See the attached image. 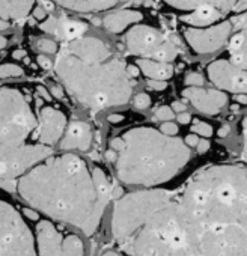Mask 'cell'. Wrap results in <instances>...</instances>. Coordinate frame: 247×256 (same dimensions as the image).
<instances>
[{"label": "cell", "mask_w": 247, "mask_h": 256, "mask_svg": "<svg viewBox=\"0 0 247 256\" xmlns=\"http://www.w3.org/2000/svg\"><path fill=\"white\" fill-rule=\"evenodd\" d=\"M222 17H223L222 11H218L216 6L204 5V6H199V8L193 10V11H188V14L181 16L180 20L190 24V26L204 28V26L216 24Z\"/></svg>", "instance_id": "d6986e66"}, {"label": "cell", "mask_w": 247, "mask_h": 256, "mask_svg": "<svg viewBox=\"0 0 247 256\" xmlns=\"http://www.w3.org/2000/svg\"><path fill=\"white\" fill-rule=\"evenodd\" d=\"M116 156L118 178L132 186L156 187L172 180L190 160V146L150 126L128 130Z\"/></svg>", "instance_id": "5b68a950"}, {"label": "cell", "mask_w": 247, "mask_h": 256, "mask_svg": "<svg viewBox=\"0 0 247 256\" xmlns=\"http://www.w3.org/2000/svg\"><path fill=\"white\" fill-rule=\"evenodd\" d=\"M127 71H128L130 77H138V76L142 72L138 64H136V65H128V66H127Z\"/></svg>", "instance_id": "f35d334b"}, {"label": "cell", "mask_w": 247, "mask_h": 256, "mask_svg": "<svg viewBox=\"0 0 247 256\" xmlns=\"http://www.w3.org/2000/svg\"><path fill=\"white\" fill-rule=\"evenodd\" d=\"M24 71L22 66L16 65V64H4L2 68H0V76L2 78H8V77H20L23 76Z\"/></svg>", "instance_id": "603a6c76"}, {"label": "cell", "mask_w": 247, "mask_h": 256, "mask_svg": "<svg viewBox=\"0 0 247 256\" xmlns=\"http://www.w3.org/2000/svg\"><path fill=\"white\" fill-rule=\"evenodd\" d=\"M2 188L6 192L18 190V180H2Z\"/></svg>", "instance_id": "f546056e"}, {"label": "cell", "mask_w": 247, "mask_h": 256, "mask_svg": "<svg viewBox=\"0 0 247 256\" xmlns=\"http://www.w3.org/2000/svg\"><path fill=\"white\" fill-rule=\"evenodd\" d=\"M35 0H0L2 22H20L34 10Z\"/></svg>", "instance_id": "ffe728a7"}, {"label": "cell", "mask_w": 247, "mask_h": 256, "mask_svg": "<svg viewBox=\"0 0 247 256\" xmlns=\"http://www.w3.org/2000/svg\"><path fill=\"white\" fill-rule=\"evenodd\" d=\"M178 200L194 241L206 234L247 232V168L202 169L178 193Z\"/></svg>", "instance_id": "277c9868"}, {"label": "cell", "mask_w": 247, "mask_h": 256, "mask_svg": "<svg viewBox=\"0 0 247 256\" xmlns=\"http://www.w3.org/2000/svg\"><path fill=\"white\" fill-rule=\"evenodd\" d=\"M242 130H244V150L247 151V118H246V120H244Z\"/></svg>", "instance_id": "7dc6e473"}, {"label": "cell", "mask_w": 247, "mask_h": 256, "mask_svg": "<svg viewBox=\"0 0 247 256\" xmlns=\"http://www.w3.org/2000/svg\"><path fill=\"white\" fill-rule=\"evenodd\" d=\"M20 196L48 217L90 236L108 202L98 194L88 164L74 154L48 157L18 180Z\"/></svg>", "instance_id": "7a4b0ae2"}, {"label": "cell", "mask_w": 247, "mask_h": 256, "mask_svg": "<svg viewBox=\"0 0 247 256\" xmlns=\"http://www.w3.org/2000/svg\"><path fill=\"white\" fill-rule=\"evenodd\" d=\"M5 47H6V40L5 36H2V50H5Z\"/></svg>", "instance_id": "681fc988"}, {"label": "cell", "mask_w": 247, "mask_h": 256, "mask_svg": "<svg viewBox=\"0 0 247 256\" xmlns=\"http://www.w3.org/2000/svg\"><path fill=\"white\" fill-rule=\"evenodd\" d=\"M192 133L198 134V136H202V138H211L214 134V130L212 126L206 122H200V120H196L194 125H192Z\"/></svg>", "instance_id": "cb8c5ba5"}, {"label": "cell", "mask_w": 247, "mask_h": 256, "mask_svg": "<svg viewBox=\"0 0 247 256\" xmlns=\"http://www.w3.org/2000/svg\"><path fill=\"white\" fill-rule=\"evenodd\" d=\"M164 2L170 5L172 8H176L181 11H193L199 6L211 5V6H216L218 11H222L223 16H226L228 12L234 11V6L236 5L238 0H164Z\"/></svg>", "instance_id": "44dd1931"}, {"label": "cell", "mask_w": 247, "mask_h": 256, "mask_svg": "<svg viewBox=\"0 0 247 256\" xmlns=\"http://www.w3.org/2000/svg\"><path fill=\"white\" fill-rule=\"evenodd\" d=\"M53 2L76 12H98L110 10L119 4L136 2V0H53Z\"/></svg>", "instance_id": "e0dca14e"}, {"label": "cell", "mask_w": 247, "mask_h": 256, "mask_svg": "<svg viewBox=\"0 0 247 256\" xmlns=\"http://www.w3.org/2000/svg\"><path fill=\"white\" fill-rule=\"evenodd\" d=\"M196 148H198V152H199V154H205V152L210 150V142L206 140V138H205V139H200Z\"/></svg>", "instance_id": "e575fe53"}, {"label": "cell", "mask_w": 247, "mask_h": 256, "mask_svg": "<svg viewBox=\"0 0 247 256\" xmlns=\"http://www.w3.org/2000/svg\"><path fill=\"white\" fill-rule=\"evenodd\" d=\"M120 120H124V116L122 114H110L108 116V122H112V124H118Z\"/></svg>", "instance_id": "f6af8a7d"}, {"label": "cell", "mask_w": 247, "mask_h": 256, "mask_svg": "<svg viewBox=\"0 0 247 256\" xmlns=\"http://www.w3.org/2000/svg\"><path fill=\"white\" fill-rule=\"evenodd\" d=\"M126 44L132 54L162 62H172L180 54L178 46L162 30L139 23L126 35Z\"/></svg>", "instance_id": "ba28073f"}, {"label": "cell", "mask_w": 247, "mask_h": 256, "mask_svg": "<svg viewBox=\"0 0 247 256\" xmlns=\"http://www.w3.org/2000/svg\"><path fill=\"white\" fill-rule=\"evenodd\" d=\"M228 133H229V126H228V125H223V126L220 128V130L217 132V136H218V138H226Z\"/></svg>", "instance_id": "ee69618b"}, {"label": "cell", "mask_w": 247, "mask_h": 256, "mask_svg": "<svg viewBox=\"0 0 247 256\" xmlns=\"http://www.w3.org/2000/svg\"><path fill=\"white\" fill-rule=\"evenodd\" d=\"M199 140H200V139L198 138V134H194V133H193V134H188V136L186 138V140H184V142H186L190 148H196V146H198V144H199Z\"/></svg>", "instance_id": "1f68e13d"}, {"label": "cell", "mask_w": 247, "mask_h": 256, "mask_svg": "<svg viewBox=\"0 0 247 256\" xmlns=\"http://www.w3.org/2000/svg\"><path fill=\"white\" fill-rule=\"evenodd\" d=\"M144 20V14L134 10H122L106 16L102 24L112 34H120L132 24H138Z\"/></svg>", "instance_id": "ac0fdd59"}, {"label": "cell", "mask_w": 247, "mask_h": 256, "mask_svg": "<svg viewBox=\"0 0 247 256\" xmlns=\"http://www.w3.org/2000/svg\"><path fill=\"white\" fill-rule=\"evenodd\" d=\"M92 128L88 122L72 120L60 140V150H78L88 151L92 145Z\"/></svg>", "instance_id": "2e32d148"}, {"label": "cell", "mask_w": 247, "mask_h": 256, "mask_svg": "<svg viewBox=\"0 0 247 256\" xmlns=\"http://www.w3.org/2000/svg\"><path fill=\"white\" fill-rule=\"evenodd\" d=\"M180 192L148 188L116 199L112 234L127 256H200Z\"/></svg>", "instance_id": "6da1fadb"}, {"label": "cell", "mask_w": 247, "mask_h": 256, "mask_svg": "<svg viewBox=\"0 0 247 256\" xmlns=\"http://www.w3.org/2000/svg\"><path fill=\"white\" fill-rule=\"evenodd\" d=\"M160 132H163L168 136H175L178 133V125L174 122H164L160 128Z\"/></svg>", "instance_id": "f1b7e54d"}, {"label": "cell", "mask_w": 247, "mask_h": 256, "mask_svg": "<svg viewBox=\"0 0 247 256\" xmlns=\"http://www.w3.org/2000/svg\"><path fill=\"white\" fill-rule=\"evenodd\" d=\"M36 47L40 52L42 53H56L58 52V42L53 41V40H48V38H42L36 42Z\"/></svg>", "instance_id": "d4e9b609"}, {"label": "cell", "mask_w": 247, "mask_h": 256, "mask_svg": "<svg viewBox=\"0 0 247 256\" xmlns=\"http://www.w3.org/2000/svg\"><path fill=\"white\" fill-rule=\"evenodd\" d=\"M41 29L53 36L62 38L64 41H71V40L83 36V34L88 30V26L82 22L70 20L66 17H62V18L48 17L41 23Z\"/></svg>", "instance_id": "5bb4252c"}, {"label": "cell", "mask_w": 247, "mask_h": 256, "mask_svg": "<svg viewBox=\"0 0 247 256\" xmlns=\"http://www.w3.org/2000/svg\"><path fill=\"white\" fill-rule=\"evenodd\" d=\"M247 11V0H238L236 5L234 6V12H244Z\"/></svg>", "instance_id": "8d00e7d4"}, {"label": "cell", "mask_w": 247, "mask_h": 256, "mask_svg": "<svg viewBox=\"0 0 247 256\" xmlns=\"http://www.w3.org/2000/svg\"><path fill=\"white\" fill-rule=\"evenodd\" d=\"M101 256H124V254H120V253H118V252H114V250H107V252H104Z\"/></svg>", "instance_id": "c3c4849f"}, {"label": "cell", "mask_w": 247, "mask_h": 256, "mask_svg": "<svg viewBox=\"0 0 247 256\" xmlns=\"http://www.w3.org/2000/svg\"><path fill=\"white\" fill-rule=\"evenodd\" d=\"M0 256H40L32 230L22 214L5 200L0 206Z\"/></svg>", "instance_id": "52a82bcc"}, {"label": "cell", "mask_w": 247, "mask_h": 256, "mask_svg": "<svg viewBox=\"0 0 247 256\" xmlns=\"http://www.w3.org/2000/svg\"><path fill=\"white\" fill-rule=\"evenodd\" d=\"M23 214H24L26 217H29L30 220H34V222L40 218L38 212H36L35 210H30V208H23Z\"/></svg>", "instance_id": "74e56055"}, {"label": "cell", "mask_w": 247, "mask_h": 256, "mask_svg": "<svg viewBox=\"0 0 247 256\" xmlns=\"http://www.w3.org/2000/svg\"><path fill=\"white\" fill-rule=\"evenodd\" d=\"M174 108L169 106H162L157 112H156V118L158 120H172L174 119Z\"/></svg>", "instance_id": "4316f807"}, {"label": "cell", "mask_w": 247, "mask_h": 256, "mask_svg": "<svg viewBox=\"0 0 247 256\" xmlns=\"http://www.w3.org/2000/svg\"><path fill=\"white\" fill-rule=\"evenodd\" d=\"M182 96L205 114H217L228 104V95L218 89L188 86L182 90Z\"/></svg>", "instance_id": "7c38bea8"}, {"label": "cell", "mask_w": 247, "mask_h": 256, "mask_svg": "<svg viewBox=\"0 0 247 256\" xmlns=\"http://www.w3.org/2000/svg\"><path fill=\"white\" fill-rule=\"evenodd\" d=\"M34 17L35 18H38V20H46L47 18V11L42 8V6H36L35 10H34Z\"/></svg>", "instance_id": "d6a6232c"}, {"label": "cell", "mask_w": 247, "mask_h": 256, "mask_svg": "<svg viewBox=\"0 0 247 256\" xmlns=\"http://www.w3.org/2000/svg\"><path fill=\"white\" fill-rule=\"evenodd\" d=\"M24 56H26L24 50H16V52L12 53V58H14V59H17V60H18V59H23Z\"/></svg>", "instance_id": "bcb514c9"}, {"label": "cell", "mask_w": 247, "mask_h": 256, "mask_svg": "<svg viewBox=\"0 0 247 256\" xmlns=\"http://www.w3.org/2000/svg\"><path fill=\"white\" fill-rule=\"evenodd\" d=\"M38 122L18 89L0 90V178L17 180L52 156L48 145H26Z\"/></svg>", "instance_id": "8992f818"}, {"label": "cell", "mask_w": 247, "mask_h": 256, "mask_svg": "<svg viewBox=\"0 0 247 256\" xmlns=\"http://www.w3.org/2000/svg\"><path fill=\"white\" fill-rule=\"evenodd\" d=\"M36 132H34V139H36L42 145H54L59 142V139L65 134L66 128V116L53 107H42L40 110V119H38Z\"/></svg>", "instance_id": "8fae6325"}, {"label": "cell", "mask_w": 247, "mask_h": 256, "mask_svg": "<svg viewBox=\"0 0 247 256\" xmlns=\"http://www.w3.org/2000/svg\"><path fill=\"white\" fill-rule=\"evenodd\" d=\"M148 86L154 90H164L168 88V83L166 80H150Z\"/></svg>", "instance_id": "4dcf8cb0"}, {"label": "cell", "mask_w": 247, "mask_h": 256, "mask_svg": "<svg viewBox=\"0 0 247 256\" xmlns=\"http://www.w3.org/2000/svg\"><path fill=\"white\" fill-rule=\"evenodd\" d=\"M205 83V78L199 72H190L186 77V84L187 86H202Z\"/></svg>", "instance_id": "83f0119b"}, {"label": "cell", "mask_w": 247, "mask_h": 256, "mask_svg": "<svg viewBox=\"0 0 247 256\" xmlns=\"http://www.w3.org/2000/svg\"><path fill=\"white\" fill-rule=\"evenodd\" d=\"M236 32L229 41V56L230 60L247 70V12L232 20Z\"/></svg>", "instance_id": "9a60e30c"}, {"label": "cell", "mask_w": 247, "mask_h": 256, "mask_svg": "<svg viewBox=\"0 0 247 256\" xmlns=\"http://www.w3.org/2000/svg\"><path fill=\"white\" fill-rule=\"evenodd\" d=\"M36 90H38V94L41 95V98H44V100H52L50 92H48L44 86H38V88H36Z\"/></svg>", "instance_id": "ab89813d"}, {"label": "cell", "mask_w": 247, "mask_h": 256, "mask_svg": "<svg viewBox=\"0 0 247 256\" xmlns=\"http://www.w3.org/2000/svg\"><path fill=\"white\" fill-rule=\"evenodd\" d=\"M52 95H53L54 98H64V90H62V88L53 86V88H52Z\"/></svg>", "instance_id": "b9f144b4"}, {"label": "cell", "mask_w": 247, "mask_h": 256, "mask_svg": "<svg viewBox=\"0 0 247 256\" xmlns=\"http://www.w3.org/2000/svg\"><path fill=\"white\" fill-rule=\"evenodd\" d=\"M127 66L106 42L94 36L65 41L54 62V71L66 90L92 112L130 101L133 82Z\"/></svg>", "instance_id": "3957f363"}, {"label": "cell", "mask_w": 247, "mask_h": 256, "mask_svg": "<svg viewBox=\"0 0 247 256\" xmlns=\"http://www.w3.org/2000/svg\"><path fill=\"white\" fill-rule=\"evenodd\" d=\"M172 108H174V110H176L178 113H181V112H186V108H187V107H186V104H184V102H181V101H175V102L172 104Z\"/></svg>", "instance_id": "60d3db41"}, {"label": "cell", "mask_w": 247, "mask_h": 256, "mask_svg": "<svg viewBox=\"0 0 247 256\" xmlns=\"http://www.w3.org/2000/svg\"><path fill=\"white\" fill-rule=\"evenodd\" d=\"M36 60H38V64H40V66H41V68H44V70L52 68V62H50V59H48L47 56L41 54V56H38V58H36Z\"/></svg>", "instance_id": "836d02e7"}, {"label": "cell", "mask_w": 247, "mask_h": 256, "mask_svg": "<svg viewBox=\"0 0 247 256\" xmlns=\"http://www.w3.org/2000/svg\"><path fill=\"white\" fill-rule=\"evenodd\" d=\"M235 101L240 102V104H247V94H236Z\"/></svg>", "instance_id": "7bdbcfd3"}, {"label": "cell", "mask_w": 247, "mask_h": 256, "mask_svg": "<svg viewBox=\"0 0 247 256\" xmlns=\"http://www.w3.org/2000/svg\"><path fill=\"white\" fill-rule=\"evenodd\" d=\"M64 236L48 220H42L36 226V246L40 256H65Z\"/></svg>", "instance_id": "4fadbf2b"}, {"label": "cell", "mask_w": 247, "mask_h": 256, "mask_svg": "<svg viewBox=\"0 0 247 256\" xmlns=\"http://www.w3.org/2000/svg\"><path fill=\"white\" fill-rule=\"evenodd\" d=\"M208 77L212 84L232 94H247V70L232 60L217 59L208 65Z\"/></svg>", "instance_id": "30bf717a"}, {"label": "cell", "mask_w": 247, "mask_h": 256, "mask_svg": "<svg viewBox=\"0 0 247 256\" xmlns=\"http://www.w3.org/2000/svg\"><path fill=\"white\" fill-rule=\"evenodd\" d=\"M133 104L136 108H140V110H145L151 106V96L148 94H139L134 100H133Z\"/></svg>", "instance_id": "484cf974"}, {"label": "cell", "mask_w": 247, "mask_h": 256, "mask_svg": "<svg viewBox=\"0 0 247 256\" xmlns=\"http://www.w3.org/2000/svg\"><path fill=\"white\" fill-rule=\"evenodd\" d=\"M44 6H46V8H48V10H53V5H52L50 2H46V4H44Z\"/></svg>", "instance_id": "f907efd6"}, {"label": "cell", "mask_w": 247, "mask_h": 256, "mask_svg": "<svg viewBox=\"0 0 247 256\" xmlns=\"http://www.w3.org/2000/svg\"><path fill=\"white\" fill-rule=\"evenodd\" d=\"M232 29V20H228L204 29H187L184 32V38L196 53L205 54L222 48L230 36Z\"/></svg>", "instance_id": "9c48e42d"}, {"label": "cell", "mask_w": 247, "mask_h": 256, "mask_svg": "<svg viewBox=\"0 0 247 256\" xmlns=\"http://www.w3.org/2000/svg\"><path fill=\"white\" fill-rule=\"evenodd\" d=\"M178 122L180 124H190V120H192V116H190V113H187V112H181V113H178Z\"/></svg>", "instance_id": "d590c367"}, {"label": "cell", "mask_w": 247, "mask_h": 256, "mask_svg": "<svg viewBox=\"0 0 247 256\" xmlns=\"http://www.w3.org/2000/svg\"><path fill=\"white\" fill-rule=\"evenodd\" d=\"M140 71L150 78V80H169L174 76V66L169 62L154 60L148 58H140L136 60Z\"/></svg>", "instance_id": "7402d4cb"}]
</instances>
